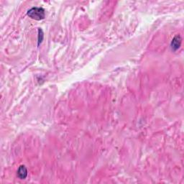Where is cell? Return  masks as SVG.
Here are the masks:
<instances>
[{"label": "cell", "mask_w": 184, "mask_h": 184, "mask_svg": "<svg viewBox=\"0 0 184 184\" xmlns=\"http://www.w3.org/2000/svg\"><path fill=\"white\" fill-rule=\"evenodd\" d=\"M28 15L32 20H42L45 17V12L42 7H32L28 11Z\"/></svg>", "instance_id": "1"}, {"label": "cell", "mask_w": 184, "mask_h": 184, "mask_svg": "<svg viewBox=\"0 0 184 184\" xmlns=\"http://www.w3.org/2000/svg\"><path fill=\"white\" fill-rule=\"evenodd\" d=\"M182 39L180 36H175L171 42V48L173 51H176L181 47Z\"/></svg>", "instance_id": "2"}, {"label": "cell", "mask_w": 184, "mask_h": 184, "mask_svg": "<svg viewBox=\"0 0 184 184\" xmlns=\"http://www.w3.org/2000/svg\"><path fill=\"white\" fill-rule=\"evenodd\" d=\"M27 175H28V170L26 167L24 165H21L17 171V176L20 179H24L26 178Z\"/></svg>", "instance_id": "3"}, {"label": "cell", "mask_w": 184, "mask_h": 184, "mask_svg": "<svg viewBox=\"0 0 184 184\" xmlns=\"http://www.w3.org/2000/svg\"><path fill=\"white\" fill-rule=\"evenodd\" d=\"M39 39H38V44H40V43H42L43 38V32H41L40 34V29H39Z\"/></svg>", "instance_id": "4"}]
</instances>
